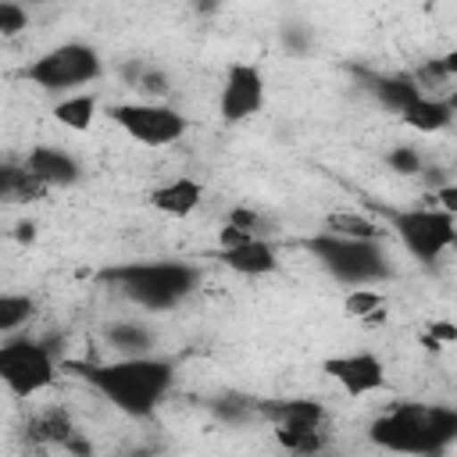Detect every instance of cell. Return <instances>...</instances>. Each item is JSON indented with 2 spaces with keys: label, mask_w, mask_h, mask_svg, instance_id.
Listing matches in <instances>:
<instances>
[{
  "label": "cell",
  "mask_w": 457,
  "mask_h": 457,
  "mask_svg": "<svg viewBox=\"0 0 457 457\" xmlns=\"http://www.w3.org/2000/svg\"><path fill=\"white\" fill-rule=\"evenodd\" d=\"M321 232L346 236V239H378V225L368 221L364 214H353V211H336V214H328Z\"/></svg>",
  "instance_id": "20"
},
{
  "label": "cell",
  "mask_w": 457,
  "mask_h": 457,
  "mask_svg": "<svg viewBox=\"0 0 457 457\" xmlns=\"http://www.w3.org/2000/svg\"><path fill=\"white\" fill-rule=\"evenodd\" d=\"M100 71H104V64H100V54L93 46L61 43L54 50H46L43 57H36L25 68V79L46 93H64V89H75V86L100 79Z\"/></svg>",
  "instance_id": "5"
},
{
  "label": "cell",
  "mask_w": 457,
  "mask_h": 457,
  "mask_svg": "<svg viewBox=\"0 0 457 457\" xmlns=\"http://www.w3.org/2000/svg\"><path fill=\"white\" fill-rule=\"evenodd\" d=\"M64 368L75 371L104 400H111L118 411H125L132 418H146L171 386V364L161 357H143V353H125L118 361H107V364L71 361Z\"/></svg>",
  "instance_id": "1"
},
{
  "label": "cell",
  "mask_w": 457,
  "mask_h": 457,
  "mask_svg": "<svg viewBox=\"0 0 457 457\" xmlns=\"http://www.w3.org/2000/svg\"><path fill=\"white\" fill-rule=\"evenodd\" d=\"M29 25V14L18 0H0V32L4 36H18Z\"/></svg>",
  "instance_id": "25"
},
{
  "label": "cell",
  "mask_w": 457,
  "mask_h": 457,
  "mask_svg": "<svg viewBox=\"0 0 457 457\" xmlns=\"http://www.w3.org/2000/svg\"><path fill=\"white\" fill-rule=\"evenodd\" d=\"M371 89H375L378 104L393 114H403L418 96H425L414 75H378V79H371Z\"/></svg>",
  "instance_id": "15"
},
{
  "label": "cell",
  "mask_w": 457,
  "mask_h": 457,
  "mask_svg": "<svg viewBox=\"0 0 457 457\" xmlns=\"http://www.w3.org/2000/svg\"><path fill=\"white\" fill-rule=\"evenodd\" d=\"M264 107V75L257 64H232L218 96V114L225 121H246Z\"/></svg>",
  "instance_id": "9"
},
{
  "label": "cell",
  "mask_w": 457,
  "mask_h": 457,
  "mask_svg": "<svg viewBox=\"0 0 457 457\" xmlns=\"http://www.w3.org/2000/svg\"><path fill=\"white\" fill-rule=\"evenodd\" d=\"M32 318V300L29 296H14V293H4L0 296V332H14L18 325H25Z\"/></svg>",
  "instance_id": "22"
},
{
  "label": "cell",
  "mask_w": 457,
  "mask_h": 457,
  "mask_svg": "<svg viewBox=\"0 0 457 457\" xmlns=\"http://www.w3.org/2000/svg\"><path fill=\"white\" fill-rule=\"evenodd\" d=\"M278 443L286 450H296V453H311V450H321L325 439H321V428H275Z\"/></svg>",
  "instance_id": "23"
},
{
  "label": "cell",
  "mask_w": 457,
  "mask_h": 457,
  "mask_svg": "<svg viewBox=\"0 0 457 457\" xmlns=\"http://www.w3.org/2000/svg\"><path fill=\"white\" fill-rule=\"evenodd\" d=\"M321 371L346 393V396H368L378 393L386 386V364L378 353H343V357H328L321 361Z\"/></svg>",
  "instance_id": "10"
},
{
  "label": "cell",
  "mask_w": 457,
  "mask_h": 457,
  "mask_svg": "<svg viewBox=\"0 0 457 457\" xmlns=\"http://www.w3.org/2000/svg\"><path fill=\"white\" fill-rule=\"evenodd\" d=\"M46 189H50V186H46V182H39L29 168H14V164H7V168L0 171V196H4L7 204L39 200Z\"/></svg>",
  "instance_id": "17"
},
{
  "label": "cell",
  "mask_w": 457,
  "mask_h": 457,
  "mask_svg": "<svg viewBox=\"0 0 457 457\" xmlns=\"http://www.w3.org/2000/svg\"><path fill=\"white\" fill-rule=\"evenodd\" d=\"M107 336H111V343H114L121 353H139V350H146V343H150L146 328H139V325H114Z\"/></svg>",
  "instance_id": "24"
},
{
  "label": "cell",
  "mask_w": 457,
  "mask_h": 457,
  "mask_svg": "<svg viewBox=\"0 0 457 457\" xmlns=\"http://www.w3.org/2000/svg\"><path fill=\"white\" fill-rule=\"evenodd\" d=\"M389 168L400 171V175H418V171H421V157H418L411 146H396V150L389 154Z\"/></svg>",
  "instance_id": "26"
},
{
  "label": "cell",
  "mask_w": 457,
  "mask_h": 457,
  "mask_svg": "<svg viewBox=\"0 0 457 457\" xmlns=\"http://www.w3.org/2000/svg\"><path fill=\"white\" fill-rule=\"evenodd\" d=\"M25 168H29L39 182H46L50 189H54V186H71V182L79 179L75 157L64 154V150H57V146H32L29 157H25Z\"/></svg>",
  "instance_id": "14"
},
{
  "label": "cell",
  "mask_w": 457,
  "mask_h": 457,
  "mask_svg": "<svg viewBox=\"0 0 457 457\" xmlns=\"http://www.w3.org/2000/svg\"><path fill=\"white\" fill-rule=\"evenodd\" d=\"M107 282H114L132 303L146 311H168L182 303L196 289V271L179 261H146V264H121L104 271Z\"/></svg>",
  "instance_id": "3"
},
{
  "label": "cell",
  "mask_w": 457,
  "mask_h": 457,
  "mask_svg": "<svg viewBox=\"0 0 457 457\" xmlns=\"http://www.w3.org/2000/svg\"><path fill=\"white\" fill-rule=\"evenodd\" d=\"M400 118L414 132H443L453 121V107L446 100H439V96H418Z\"/></svg>",
  "instance_id": "16"
},
{
  "label": "cell",
  "mask_w": 457,
  "mask_h": 457,
  "mask_svg": "<svg viewBox=\"0 0 457 457\" xmlns=\"http://www.w3.org/2000/svg\"><path fill=\"white\" fill-rule=\"evenodd\" d=\"M228 221H232V225H239V228H246L250 236H264V232H268V228H264L268 221H264L257 211H250V207H236V211L228 214Z\"/></svg>",
  "instance_id": "27"
},
{
  "label": "cell",
  "mask_w": 457,
  "mask_h": 457,
  "mask_svg": "<svg viewBox=\"0 0 457 457\" xmlns=\"http://www.w3.org/2000/svg\"><path fill=\"white\" fill-rule=\"evenodd\" d=\"M436 204H439L446 214H457V186H439V189H436Z\"/></svg>",
  "instance_id": "28"
},
{
  "label": "cell",
  "mask_w": 457,
  "mask_h": 457,
  "mask_svg": "<svg viewBox=\"0 0 457 457\" xmlns=\"http://www.w3.org/2000/svg\"><path fill=\"white\" fill-rule=\"evenodd\" d=\"M111 121L136 143L143 146H168V143H179L189 129L186 114L168 107V104H111L107 107Z\"/></svg>",
  "instance_id": "8"
},
{
  "label": "cell",
  "mask_w": 457,
  "mask_h": 457,
  "mask_svg": "<svg viewBox=\"0 0 457 457\" xmlns=\"http://www.w3.org/2000/svg\"><path fill=\"white\" fill-rule=\"evenodd\" d=\"M446 104H450V107H453V111H457V93H453V96H450V100H446Z\"/></svg>",
  "instance_id": "31"
},
{
  "label": "cell",
  "mask_w": 457,
  "mask_h": 457,
  "mask_svg": "<svg viewBox=\"0 0 457 457\" xmlns=\"http://www.w3.org/2000/svg\"><path fill=\"white\" fill-rule=\"evenodd\" d=\"M257 414L271 421V428H321L325 407L318 400H264Z\"/></svg>",
  "instance_id": "12"
},
{
  "label": "cell",
  "mask_w": 457,
  "mask_h": 457,
  "mask_svg": "<svg viewBox=\"0 0 457 457\" xmlns=\"http://www.w3.org/2000/svg\"><path fill=\"white\" fill-rule=\"evenodd\" d=\"M0 378L14 396H36L54 386V353L36 339H7L0 346Z\"/></svg>",
  "instance_id": "6"
},
{
  "label": "cell",
  "mask_w": 457,
  "mask_h": 457,
  "mask_svg": "<svg viewBox=\"0 0 457 457\" xmlns=\"http://www.w3.org/2000/svg\"><path fill=\"white\" fill-rule=\"evenodd\" d=\"M54 118H57V125H64L71 132H86L93 125V118H96V96L71 93V96H64V100L54 104Z\"/></svg>",
  "instance_id": "18"
},
{
  "label": "cell",
  "mask_w": 457,
  "mask_h": 457,
  "mask_svg": "<svg viewBox=\"0 0 457 457\" xmlns=\"http://www.w3.org/2000/svg\"><path fill=\"white\" fill-rule=\"evenodd\" d=\"M428 339H436V343H439V339L453 343V339H457V325H432V328H428Z\"/></svg>",
  "instance_id": "29"
},
{
  "label": "cell",
  "mask_w": 457,
  "mask_h": 457,
  "mask_svg": "<svg viewBox=\"0 0 457 457\" xmlns=\"http://www.w3.org/2000/svg\"><path fill=\"white\" fill-rule=\"evenodd\" d=\"M393 228L414 261H436L457 246V221L443 207H414L393 214Z\"/></svg>",
  "instance_id": "7"
},
{
  "label": "cell",
  "mask_w": 457,
  "mask_h": 457,
  "mask_svg": "<svg viewBox=\"0 0 457 457\" xmlns=\"http://www.w3.org/2000/svg\"><path fill=\"white\" fill-rule=\"evenodd\" d=\"M218 257L236 275H271L278 268V250L264 236H253V239H246L239 246H221Z\"/></svg>",
  "instance_id": "11"
},
{
  "label": "cell",
  "mask_w": 457,
  "mask_h": 457,
  "mask_svg": "<svg viewBox=\"0 0 457 457\" xmlns=\"http://www.w3.org/2000/svg\"><path fill=\"white\" fill-rule=\"evenodd\" d=\"M371 443L400 453H439L457 443V411L436 403H396L368 428Z\"/></svg>",
  "instance_id": "2"
},
{
  "label": "cell",
  "mask_w": 457,
  "mask_h": 457,
  "mask_svg": "<svg viewBox=\"0 0 457 457\" xmlns=\"http://www.w3.org/2000/svg\"><path fill=\"white\" fill-rule=\"evenodd\" d=\"M311 253L346 286H371L389 271L386 253L378 250L375 239H346V236L318 232L311 239Z\"/></svg>",
  "instance_id": "4"
},
{
  "label": "cell",
  "mask_w": 457,
  "mask_h": 457,
  "mask_svg": "<svg viewBox=\"0 0 457 457\" xmlns=\"http://www.w3.org/2000/svg\"><path fill=\"white\" fill-rule=\"evenodd\" d=\"M29 436L39 439V443H57V446H64V443L75 436V425H71V418H68L61 407H46L43 414H36V418L29 421Z\"/></svg>",
  "instance_id": "19"
},
{
  "label": "cell",
  "mask_w": 457,
  "mask_h": 457,
  "mask_svg": "<svg viewBox=\"0 0 457 457\" xmlns=\"http://www.w3.org/2000/svg\"><path fill=\"white\" fill-rule=\"evenodd\" d=\"M382 293L375 289V286H353V289H346V296H343V311L350 314V318H364V321H378L382 318Z\"/></svg>",
  "instance_id": "21"
},
{
  "label": "cell",
  "mask_w": 457,
  "mask_h": 457,
  "mask_svg": "<svg viewBox=\"0 0 457 457\" xmlns=\"http://www.w3.org/2000/svg\"><path fill=\"white\" fill-rule=\"evenodd\" d=\"M439 61H443V68H446V75H450V79H457V46H453L450 54H443Z\"/></svg>",
  "instance_id": "30"
},
{
  "label": "cell",
  "mask_w": 457,
  "mask_h": 457,
  "mask_svg": "<svg viewBox=\"0 0 457 457\" xmlns=\"http://www.w3.org/2000/svg\"><path fill=\"white\" fill-rule=\"evenodd\" d=\"M200 200H204V186L196 179H186V175L171 179L150 193V207L168 214V218H189L200 207Z\"/></svg>",
  "instance_id": "13"
}]
</instances>
